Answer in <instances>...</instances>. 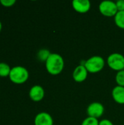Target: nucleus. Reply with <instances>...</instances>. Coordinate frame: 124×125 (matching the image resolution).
I'll return each instance as SVG.
<instances>
[{
    "instance_id": "obj_3",
    "label": "nucleus",
    "mask_w": 124,
    "mask_h": 125,
    "mask_svg": "<svg viewBox=\"0 0 124 125\" xmlns=\"http://www.w3.org/2000/svg\"><path fill=\"white\" fill-rule=\"evenodd\" d=\"M105 61L100 56H94L87 59L84 66L88 73H96L100 72L105 67Z\"/></svg>"
},
{
    "instance_id": "obj_15",
    "label": "nucleus",
    "mask_w": 124,
    "mask_h": 125,
    "mask_svg": "<svg viewBox=\"0 0 124 125\" xmlns=\"http://www.w3.org/2000/svg\"><path fill=\"white\" fill-rule=\"evenodd\" d=\"M115 81L118 86L124 87V70L118 71L115 75Z\"/></svg>"
},
{
    "instance_id": "obj_20",
    "label": "nucleus",
    "mask_w": 124,
    "mask_h": 125,
    "mask_svg": "<svg viewBox=\"0 0 124 125\" xmlns=\"http://www.w3.org/2000/svg\"><path fill=\"white\" fill-rule=\"evenodd\" d=\"M1 29H2V24H1V22L0 21V31H1Z\"/></svg>"
},
{
    "instance_id": "obj_18",
    "label": "nucleus",
    "mask_w": 124,
    "mask_h": 125,
    "mask_svg": "<svg viewBox=\"0 0 124 125\" xmlns=\"http://www.w3.org/2000/svg\"><path fill=\"white\" fill-rule=\"evenodd\" d=\"M115 4L118 11H124V0H118Z\"/></svg>"
},
{
    "instance_id": "obj_5",
    "label": "nucleus",
    "mask_w": 124,
    "mask_h": 125,
    "mask_svg": "<svg viewBox=\"0 0 124 125\" xmlns=\"http://www.w3.org/2000/svg\"><path fill=\"white\" fill-rule=\"evenodd\" d=\"M99 9L100 12L107 17H115L118 12L115 2L110 0L102 1L99 5Z\"/></svg>"
},
{
    "instance_id": "obj_7",
    "label": "nucleus",
    "mask_w": 124,
    "mask_h": 125,
    "mask_svg": "<svg viewBox=\"0 0 124 125\" xmlns=\"http://www.w3.org/2000/svg\"><path fill=\"white\" fill-rule=\"evenodd\" d=\"M29 97L34 102L41 101L45 97V90L39 85L33 86L29 90Z\"/></svg>"
},
{
    "instance_id": "obj_6",
    "label": "nucleus",
    "mask_w": 124,
    "mask_h": 125,
    "mask_svg": "<svg viewBox=\"0 0 124 125\" xmlns=\"http://www.w3.org/2000/svg\"><path fill=\"white\" fill-rule=\"evenodd\" d=\"M104 112H105V108L103 105L98 102H94L91 103L87 108V114L88 116L97 119L104 114Z\"/></svg>"
},
{
    "instance_id": "obj_1",
    "label": "nucleus",
    "mask_w": 124,
    "mask_h": 125,
    "mask_svg": "<svg viewBox=\"0 0 124 125\" xmlns=\"http://www.w3.org/2000/svg\"><path fill=\"white\" fill-rule=\"evenodd\" d=\"M45 67L47 71L51 75H56L61 73L64 67L63 57L56 53H51L45 62Z\"/></svg>"
},
{
    "instance_id": "obj_14",
    "label": "nucleus",
    "mask_w": 124,
    "mask_h": 125,
    "mask_svg": "<svg viewBox=\"0 0 124 125\" xmlns=\"http://www.w3.org/2000/svg\"><path fill=\"white\" fill-rule=\"evenodd\" d=\"M51 53L48 49H40L37 53V58L41 62H46Z\"/></svg>"
},
{
    "instance_id": "obj_11",
    "label": "nucleus",
    "mask_w": 124,
    "mask_h": 125,
    "mask_svg": "<svg viewBox=\"0 0 124 125\" xmlns=\"http://www.w3.org/2000/svg\"><path fill=\"white\" fill-rule=\"evenodd\" d=\"M112 96L113 100L119 103V104H124V87L116 86L113 88L112 91Z\"/></svg>"
},
{
    "instance_id": "obj_16",
    "label": "nucleus",
    "mask_w": 124,
    "mask_h": 125,
    "mask_svg": "<svg viewBox=\"0 0 124 125\" xmlns=\"http://www.w3.org/2000/svg\"><path fill=\"white\" fill-rule=\"evenodd\" d=\"M99 122L97 119L88 116L83 121L81 125H99Z\"/></svg>"
},
{
    "instance_id": "obj_19",
    "label": "nucleus",
    "mask_w": 124,
    "mask_h": 125,
    "mask_svg": "<svg viewBox=\"0 0 124 125\" xmlns=\"http://www.w3.org/2000/svg\"><path fill=\"white\" fill-rule=\"evenodd\" d=\"M99 125H114L113 123L109 119H102L99 122Z\"/></svg>"
},
{
    "instance_id": "obj_2",
    "label": "nucleus",
    "mask_w": 124,
    "mask_h": 125,
    "mask_svg": "<svg viewBox=\"0 0 124 125\" xmlns=\"http://www.w3.org/2000/svg\"><path fill=\"white\" fill-rule=\"evenodd\" d=\"M29 77V73L27 69L22 66H15L11 68L9 75L10 81L15 84L24 83Z\"/></svg>"
},
{
    "instance_id": "obj_21",
    "label": "nucleus",
    "mask_w": 124,
    "mask_h": 125,
    "mask_svg": "<svg viewBox=\"0 0 124 125\" xmlns=\"http://www.w3.org/2000/svg\"></svg>"
},
{
    "instance_id": "obj_10",
    "label": "nucleus",
    "mask_w": 124,
    "mask_h": 125,
    "mask_svg": "<svg viewBox=\"0 0 124 125\" xmlns=\"http://www.w3.org/2000/svg\"><path fill=\"white\" fill-rule=\"evenodd\" d=\"M72 4L74 10L79 13H86L91 8V2L88 0H74Z\"/></svg>"
},
{
    "instance_id": "obj_4",
    "label": "nucleus",
    "mask_w": 124,
    "mask_h": 125,
    "mask_svg": "<svg viewBox=\"0 0 124 125\" xmlns=\"http://www.w3.org/2000/svg\"><path fill=\"white\" fill-rule=\"evenodd\" d=\"M108 66L118 72L124 69V56L120 53H113L110 54L107 59Z\"/></svg>"
},
{
    "instance_id": "obj_9",
    "label": "nucleus",
    "mask_w": 124,
    "mask_h": 125,
    "mask_svg": "<svg viewBox=\"0 0 124 125\" xmlns=\"http://www.w3.org/2000/svg\"><path fill=\"white\" fill-rule=\"evenodd\" d=\"M34 125H53V117L47 112H40L34 118Z\"/></svg>"
},
{
    "instance_id": "obj_8",
    "label": "nucleus",
    "mask_w": 124,
    "mask_h": 125,
    "mask_svg": "<svg viewBox=\"0 0 124 125\" xmlns=\"http://www.w3.org/2000/svg\"><path fill=\"white\" fill-rule=\"evenodd\" d=\"M88 70H86V67L84 65H78L75 67V69L73 71L72 77L73 79L78 83L83 82L88 77Z\"/></svg>"
},
{
    "instance_id": "obj_17",
    "label": "nucleus",
    "mask_w": 124,
    "mask_h": 125,
    "mask_svg": "<svg viewBox=\"0 0 124 125\" xmlns=\"http://www.w3.org/2000/svg\"><path fill=\"white\" fill-rule=\"evenodd\" d=\"M15 0H0V3L6 7H12L14 4H15Z\"/></svg>"
},
{
    "instance_id": "obj_12",
    "label": "nucleus",
    "mask_w": 124,
    "mask_h": 125,
    "mask_svg": "<svg viewBox=\"0 0 124 125\" xmlns=\"http://www.w3.org/2000/svg\"><path fill=\"white\" fill-rule=\"evenodd\" d=\"M114 21L117 26L124 29V11H118L114 17Z\"/></svg>"
},
{
    "instance_id": "obj_13",
    "label": "nucleus",
    "mask_w": 124,
    "mask_h": 125,
    "mask_svg": "<svg viewBox=\"0 0 124 125\" xmlns=\"http://www.w3.org/2000/svg\"><path fill=\"white\" fill-rule=\"evenodd\" d=\"M11 71V67L5 62H0V77H9Z\"/></svg>"
}]
</instances>
